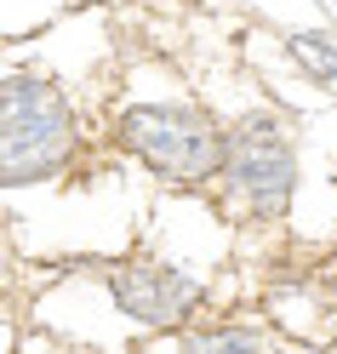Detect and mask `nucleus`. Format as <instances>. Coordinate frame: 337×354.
Returning <instances> with one entry per match:
<instances>
[{
    "label": "nucleus",
    "instance_id": "f03ea898",
    "mask_svg": "<svg viewBox=\"0 0 337 354\" xmlns=\"http://www.w3.org/2000/svg\"><path fill=\"white\" fill-rule=\"evenodd\" d=\"M120 138L149 171L172 183H206L229 160V138L194 109H126Z\"/></svg>",
    "mask_w": 337,
    "mask_h": 354
},
{
    "label": "nucleus",
    "instance_id": "39448f33",
    "mask_svg": "<svg viewBox=\"0 0 337 354\" xmlns=\"http://www.w3.org/2000/svg\"><path fill=\"white\" fill-rule=\"evenodd\" d=\"M291 57L320 80V86H337V35H291Z\"/></svg>",
    "mask_w": 337,
    "mask_h": 354
},
{
    "label": "nucleus",
    "instance_id": "f257e3e1",
    "mask_svg": "<svg viewBox=\"0 0 337 354\" xmlns=\"http://www.w3.org/2000/svg\"><path fill=\"white\" fill-rule=\"evenodd\" d=\"M0 166L6 183H35L69 166L75 154V109L40 75H12L0 92Z\"/></svg>",
    "mask_w": 337,
    "mask_h": 354
},
{
    "label": "nucleus",
    "instance_id": "423d86ee",
    "mask_svg": "<svg viewBox=\"0 0 337 354\" xmlns=\"http://www.w3.org/2000/svg\"><path fill=\"white\" fill-rule=\"evenodd\" d=\"M183 354H263V343L246 326H217V331H194L183 343Z\"/></svg>",
    "mask_w": 337,
    "mask_h": 354
},
{
    "label": "nucleus",
    "instance_id": "20e7f679",
    "mask_svg": "<svg viewBox=\"0 0 337 354\" xmlns=\"http://www.w3.org/2000/svg\"><path fill=\"white\" fill-rule=\"evenodd\" d=\"M109 292L126 308L131 320L143 326H177L200 303V280L183 269H166V263H120L109 274Z\"/></svg>",
    "mask_w": 337,
    "mask_h": 354
},
{
    "label": "nucleus",
    "instance_id": "7ed1b4c3",
    "mask_svg": "<svg viewBox=\"0 0 337 354\" xmlns=\"http://www.w3.org/2000/svg\"><path fill=\"white\" fill-rule=\"evenodd\" d=\"M223 177H229L235 201L252 212V217H280L286 201H291V183H298V160H291L286 131L268 120V115H252L240 131H229Z\"/></svg>",
    "mask_w": 337,
    "mask_h": 354
}]
</instances>
